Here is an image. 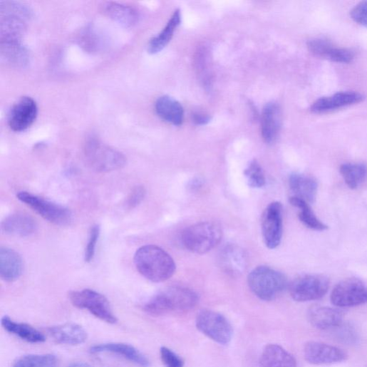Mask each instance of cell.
<instances>
[{
    "instance_id": "cell-1",
    "label": "cell",
    "mask_w": 367,
    "mask_h": 367,
    "mask_svg": "<svg viewBox=\"0 0 367 367\" xmlns=\"http://www.w3.org/2000/svg\"><path fill=\"white\" fill-rule=\"evenodd\" d=\"M134 262L140 274L155 283L167 281L176 271V264L170 255L154 244L139 249Z\"/></svg>"
},
{
    "instance_id": "cell-30",
    "label": "cell",
    "mask_w": 367,
    "mask_h": 367,
    "mask_svg": "<svg viewBox=\"0 0 367 367\" xmlns=\"http://www.w3.org/2000/svg\"><path fill=\"white\" fill-rule=\"evenodd\" d=\"M339 171L346 185L352 190L356 189L367 175V168L363 164H343Z\"/></svg>"
},
{
    "instance_id": "cell-38",
    "label": "cell",
    "mask_w": 367,
    "mask_h": 367,
    "mask_svg": "<svg viewBox=\"0 0 367 367\" xmlns=\"http://www.w3.org/2000/svg\"><path fill=\"white\" fill-rule=\"evenodd\" d=\"M146 195L145 189L143 187H136L130 195L127 205L130 209L138 206L145 199Z\"/></svg>"
},
{
    "instance_id": "cell-11",
    "label": "cell",
    "mask_w": 367,
    "mask_h": 367,
    "mask_svg": "<svg viewBox=\"0 0 367 367\" xmlns=\"http://www.w3.org/2000/svg\"><path fill=\"white\" fill-rule=\"evenodd\" d=\"M262 233L265 244L270 249H276L283 236V206L275 202L265 210L262 217Z\"/></svg>"
},
{
    "instance_id": "cell-4",
    "label": "cell",
    "mask_w": 367,
    "mask_h": 367,
    "mask_svg": "<svg viewBox=\"0 0 367 367\" xmlns=\"http://www.w3.org/2000/svg\"><path fill=\"white\" fill-rule=\"evenodd\" d=\"M222 234V229L218 223L203 222L186 228L182 234V242L186 249L202 255L214 249Z\"/></svg>"
},
{
    "instance_id": "cell-41",
    "label": "cell",
    "mask_w": 367,
    "mask_h": 367,
    "mask_svg": "<svg viewBox=\"0 0 367 367\" xmlns=\"http://www.w3.org/2000/svg\"><path fill=\"white\" fill-rule=\"evenodd\" d=\"M68 367H93V366H92L89 363L82 362V361H78V362H75V363H71Z\"/></svg>"
},
{
    "instance_id": "cell-32",
    "label": "cell",
    "mask_w": 367,
    "mask_h": 367,
    "mask_svg": "<svg viewBox=\"0 0 367 367\" xmlns=\"http://www.w3.org/2000/svg\"><path fill=\"white\" fill-rule=\"evenodd\" d=\"M247 177L249 186L254 188H262L266 185L267 180L264 170L260 164L257 161H252L247 169L244 172Z\"/></svg>"
},
{
    "instance_id": "cell-16",
    "label": "cell",
    "mask_w": 367,
    "mask_h": 367,
    "mask_svg": "<svg viewBox=\"0 0 367 367\" xmlns=\"http://www.w3.org/2000/svg\"><path fill=\"white\" fill-rule=\"evenodd\" d=\"M221 269L232 276H240L247 267V257L242 249L235 244H227L219 255Z\"/></svg>"
},
{
    "instance_id": "cell-29",
    "label": "cell",
    "mask_w": 367,
    "mask_h": 367,
    "mask_svg": "<svg viewBox=\"0 0 367 367\" xmlns=\"http://www.w3.org/2000/svg\"><path fill=\"white\" fill-rule=\"evenodd\" d=\"M1 51L6 60L13 64L24 66L28 63L29 53L21 40L1 41Z\"/></svg>"
},
{
    "instance_id": "cell-19",
    "label": "cell",
    "mask_w": 367,
    "mask_h": 367,
    "mask_svg": "<svg viewBox=\"0 0 367 367\" xmlns=\"http://www.w3.org/2000/svg\"><path fill=\"white\" fill-rule=\"evenodd\" d=\"M308 319L314 328L326 330L340 326L343 321V314L336 309L314 306L308 311Z\"/></svg>"
},
{
    "instance_id": "cell-20",
    "label": "cell",
    "mask_w": 367,
    "mask_h": 367,
    "mask_svg": "<svg viewBox=\"0 0 367 367\" xmlns=\"http://www.w3.org/2000/svg\"><path fill=\"white\" fill-rule=\"evenodd\" d=\"M261 367H297L295 357L282 346L267 345L260 358Z\"/></svg>"
},
{
    "instance_id": "cell-31",
    "label": "cell",
    "mask_w": 367,
    "mask_h": 367,
    "mask_svg": "<svg viewBox=\"0 0 367 367\" xmlns=\"http://www.w3.org/2000/svg\"><path fill=\"white\" fill-rule=\"evenodd\" d=\"M58 362L53 354H29L19 358L12 367H57Z\"/></svg>"
},
{
    "instance_id": "cell-7",
    "label": "cell",
    "mask_w": 367,
    "mask_h": 367,
    "mask_svg": "<svg viewBox=\"0 0 367 367\" xmlns=\"http://www.w3.org/2000/svg\"><path fill=\"white\" fill-rule=\"evenodd\" d=\"M17 197L51 223L63 226L71 222L72 214L68 208L63 206L27 192L19 193Z\"/></svg>"
},
{
    "instance_id": "cell-14",
    "label": "cell",
    "mask_w": 367,
    "mask_h": 367,
    "mask_svg": "<svg viewBox=\"0 0 367 367\" xmlns=\"http://www.w3.org/2000/svg\"><path fill=\"white\" fill-rule=\"evenodd\" d=\"M91 353H108L115 354L142 367H148L150 361L135 346L124 343L110 342L99 343L93 346L90 348Z\"/></svg>"
},
{
    "instance_id": "cell-5",
    "label": "cell",
    "mask_w": 367,
    "mask_h": 367,
    "mask_svg": "<svg viewBox=\"0 0 367 367\" xmlns=\"http://www.w3.org/2000/svg\"><path fill=\"white\" fill-rule=\"evenodd\" d=\"M249 288L260 299L271 301L288 287V280L282 273L268 267H259L248 277Z\"/></svg>"
},
{
    "instance_id": "cell-23",
    "label": "cell",
    "mask_w": 367,
    "mask_h": 367,
    "mask_svg": "<svg viewBox=\"0 0 367 367\" xmlns=\"http://www.w3.org/2000/svg\"><path fill=\"white\" fill-rule=\"evenodd\" d=\"M158 115L164 120L175 126H180L184 120V110L182 105L175 98L163 95L155 103Z\"/></svg>"
},
{
    "instance_id": "cell-37",
    "label": "cell",
    "mask_w": 367,
    "mask_h": 367,
    "mask_svg": "<svg viewBox=\"0 0 367 367\" xmlns=\"http://www.w3.org/2000/svg\"><path fill=\"white\" fill-rule=\"evenodd\" d=\"M350 16L355 23L367 28V1L357 4L351 11Z\"/></svg>"
},
{
    "instance_id": "cell-8",
    "label": "cell",
    "mask_w": 367,
    "mask_h": 367,
    "mask_svg": "<svg viewBox=\"0 0 367 367\" xmlns=\"http://www.w3.org/2000/svg\"><path fill=\"white\" fill-rule=\"evenodd\" d=\"M196 326L200 332L219 344L226 345L232 339V325L217 312L211 310L200 311L196 319Z\"/></svg>"
},
{
    "instance_id": "cell-10",
    "label": "cell",
    "mask_w": 367,
    "mask_h": 367,
    "mask_svg": "<svg viewBox=\"0 0 367 367\" xmlns=\"http://www.w3.org/2000/svg\"><path fill=\"white\" fill-rule=\"evenodd\" d=\"M331 301L335 306L341 308L362 305L367 303V287L358 279H346L334 287Z\"/></svg>"
},
{
    "instance_id": "cell-3",
    "label": "cell",
    "mask_w": 367,
    "mask_h": 367,
    "mask_svg": "<svg viewBox=\"0 0 367 367\" xmlns=\"http://www.w3.org/2000/svg\"><path fill=\"white\" fill-rule=\"evenodd\" d=\"M83 154L88 165L100 173L120 170L127 163L126 157L123 154L94 137L86 140Z\"/></svg>"
},
{
    "instance_id": "cell-21",
    "label": "cell",
    "mask_w": 367,
    "mask_h": 367,
    "mask_svg": "<svg viewBox=\"0 0 367 367\" xmlns=\"http://www.w3.org/2000/svg\"><path fill=\"white\" fill-rule=\"evenodd\" d=\"M2 230L7 234L28 237L38 228L36 220L24 213H16L6 217L2 222Z\"/></svg>"
},
{
    "instance_id": "cell-36",
    "label": "cell",
    "mask_w": 367,
    "mask_h": 367,
    "mask_svg": "<svg viewBox=\"0 0 367 367\" xmlns=\"http://www.w3.org/2000/svg\"><path fill=\"white\" fill-rule=\"evenodd\" d=\"M160 356L166 367H184L183 359L167 347L162 346L161 348Z\"/></svg>"
},
{
    "instance_id": "cell-13",
    "label": "cell",
    "mask_w": 367,
    "mask_h": 367,
    "mask_svg": "<svg viewBox=\"0 0 367 367\" xmlns=\"http://www.w3.org/2000/svg\"><path fill=\"white\" fill-rule=\"evenodd\" d=\"M304 354L309 363L315 365L332 364L347 358V354L342 349L318 341L306 343Z\"/></svg>"
},
{
    "instance_id": "cell-18",
    "label": "cell",
    "mask_w": 367,
    "mask_h": 367,
    "mask_svg": "<svg viewBox=\"0 0 367 367\" xmlns=\"http://www.w3.org/2000/svg\"><path fill=\"white\" fill-rule=\"evenodd\" d=\"M50 336L58 343L78 346L86 342L88 338L86 331L80 325L66 323L48 329Z\"/></svg>"
},
{
    "instance_id": "cell-39",
    "label": "cell",
    "mask_w": 367,
    "mask_h": 367,
    "mask_svg": "<svg viewBox=\"0 0 367 367\" xmlns=\"http://www.w3.org/2000/svg\"><path fill=\"white\" fill-rule=\"evenodd\" d=\"M193 121L197 125H205L210 121V117L203 113H195L192 115Z\"/></svg>"
},
{
    "instance_id": "cell-25",
    "label": "cell",
    "mask_w": 367,
    "mask_h": 367,
    "mask_svg": "<svg viewBox=\"0 0 367 367\" xmlns=\"http://www.w3.org/2000/svg\"><path fill=\"white\" fill-rule=\"evenodd\" d=\"M1 323L6 331L29 343H39L46 341L40 331L29 324L16 322L9 316H4Z\"/></svg>"
},
{
    "instance_id": "cell-34",
    "label": "cell",
    "mask_w": 367,
    "mask_h": 367,
    "mask_svg": "<svg viewBox=\"0 0 367 367\" xmlns=\"http://www.w3.org/2000/svg\"><path fill=\"white\" fill-rule=\"evenodd\" d=\"M354 58L353 53L346 48L333 46L326 59L335 63H349Z\"/></svg>"
},
{
    "instance_id": "cell-17",
    "label": "cell",
    "mask_w": 367,
    "mask_h": 367,
    "mask_svg": "<svg viewBox=\"0 0 367 367\" xmlns=\"http://www.w3.org/2000/svg\"><path fill=\"white\" fill-rule=\"evenodd\" d=\"M281 110L279 105L269 103L265 105L262 118V133L266 143L273 144L281 128Z\"/></svg>"
},
{
    "instance_id": "cell-9",
    "label": "cell",
    "mask_w": 367,
    "mask_h": 367,
    "mask_svg": "<svg viewBox=\"0 0 367 367\" xmlns=\"http://www.w3.org/2000/svg\"><path fill=\"white\" fill-rule=\"evenodd\" d=\"M329 288V279L322 275L307 274L295 279L290 286L292 299L298 302H306L321 299Z\"/></svg>"
},
{
    "instance_id": "cell-12",
    "label": "cell",
    "mask_w": 367,
    "mask_h": 367,
    "mask_svg": "<svg viewBox=\"0 0 367 367\" xmlns=\"http://www.w3.org/2000/svg\"><path fill=\"white\" fill-rule=\"evenodd\" d=\"M38 113L37 103L31 97L19 99L9 111L8 122L9 128L16 133L27 130L34 123Z\"/></svg>"
},
{
    "instance_id": "cell-33",
    "label": "cell",
    "mask_w": 367,
    "mask_h": 367,
    "mask_svg": "<svg viewBox=\"0 0 367 367\" xmlns=\"http://www.w3.org/2000/svg\"><path fill=\"white\" fill-rule=\"evenodd\" d=\"M334 46L327 40L314 38L309 41L307 47L315 56L326 58L328 53Z\"/></svg>"
},
{
    "instance_id": "cell-28",
    "label": "cell",
    "mask_w": 367,
    "mask_h": 367,
    "mask_svg": "<svg viewBox=\"0 0 367 367\" xmlns=\"http://www.w3.org/2000/svg\"><path fill=\"white\" fill-rule=\"evenodd\" d=\"M289 202L293 206L300 210L299 219L307 227L317 231H324L328 229V226L317 218L308 202L294 196L290 197Z\"/></svg>"
},
{
    "instance_id": "cell-35",
    "label": "cell",
    "mask_w": 367,
    "mask_h": 367,
    "mask_svg": "<svg viewBox=\"0 0 367 367\" xmlns=\"http://www.w3.org/2000/svg\"><path fill=\"white\" fill-rule=\"evenodd\" d=\"M100 227L98 225H95L91 229L89 239L84 255L85 262L87 263H90L94 258L97 242L100 236Z\"/></svg>"
},
{
    "instance_id": "cell-40",
    "label": "cell",
    "mask_w": 367,
    "mask_h": 367,
    "mask_svg": "<svg viewBox=\"0 0 367 367\" xmlns=\"http://www.w3.org/2000/svg\"><path fill=\"white\" fill-rule=\"evenodd\" d=\"M202 180L200 178H197L190 183V187L192 190H197L199 188L202 187Z\"/></svg>"
},
{
    "instance_id": "cell-15",
    "label": "cell",
    "mask_w": 367,
    "mask_h": 367,
    "mask_svg": "<svg viewBox=\"0 0 367 367\" xmlns=\"http://www.w3.org/2000/svg\"><path fill=\"white\" fill-rule=\"evenodd\" d=\"M364 96L355 91H342L316 100L311 106L315 113L330 112L363 101Z\"/></svg>"
},
{
    "instance_id": "cell-2",
    "label": "cell",
    "mask_w": 367,
    "mask_h": 367,
    "mask_svg": "<svg viewBox=\"0 0 367 367\" xmlns=\"http://www.w3.org/2000/svg\"><path fill=\"white\" fill-rule=\"evenodd\" d=\"M199 300L193 290L171 286L153 296L144 306V311L152 316H162L171 312L187 311L193 309Z\"/></svg>"
},
{
    "instance_id": "cell-26",
    "label": "cell",
    "mask_w": 367,
    "mask_h": 367,
    "mask_svg": "<svg viewBox=\"0 0 367 367\" xmlns=\"http://www.w3.org/2000/svg\"><path fill=\"white\" fill-rule=\"evenodd\" d=\"M105 15L125 27H133L138 21L139 16L134 9L117 3H107L103 7Z\"/></svg>"
},
{
    "instance_id": "cell-22",
    "label": "cell",
    "mask_w": 367,
    "mask_h": 367,
    "mask_svg": "<svg viewBox=\"0 0 367 367\" xmlns=\"http://www.w3.org/2000/svg\"><path fill=\"white\" fill-rule=\"evenodd\" d=\"M23 272V261L14 250L8 248L0 249V276L7 282L18 280Z\"/></svg>"
},
{
    "instance_id": "cell-27",
    "label": "cell",
    "mask_w": 367,
    "mask_h": 367,
    "mask_svg": "<svg viewBox=\"0 0 367 367\" xmlns=\"http://www.w3.org/2000/svg\"><path fill=\"white\" fill-rule=\"evenodd\" d=\"M181 23V14L177 10L166 25L165 28L149 43L148 51L156 54L162 51L170 42L173 35Z\"/></svg>"
},
{
    "instance_id": "cell-6",
    "label": "cell",
    "mask_w": 367,
    "mask_h": 367,
    "mask_svg": "<svg viewBox=\"0 0 367 367\" xmlns=\"http://www.w3.org/2000/svg\"><path fill=\"white\" fill-rule=\"evenodd\" d=\"M71 304L78 309L88 311L97 319L110 324L117 322L108 300L101 294L84 289L72 291L69 294Z\"/></svg>"
},
{
    "instance_id": "cell-24",
    "label": "cell",
    "mask_w": 367,
    "mask_h": 367,
    "mask_svg": "<svg viewBox=\"0 0 367 367\" xmlns=\"http://www.w3.org/2000/svg\"><path fill=\"white\" fill-rule=\"evenodd\" d=\"M289 186L294 197L309 204L314 202L318 190V183L314 178L302 174H293L289 178Z\"/></svg>"
}]
</instances>
